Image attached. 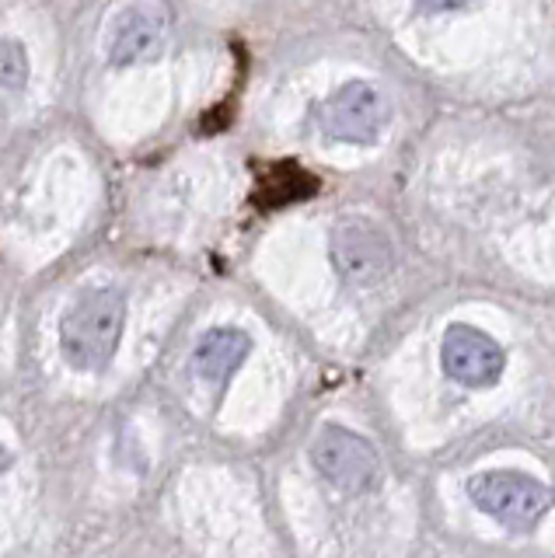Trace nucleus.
<instances>
[{"instance_id":"1","label":"nucleus","mask_w":555,"mask_h":558,"mask_svg":"<svg viewBox=\"0 0 555 558\" xmlns=\"http://www.w3.org/2000/svg\"><path fill=\"white\" fill-rule=\"evenodd\" d=\"M126 328V296L101 287L81 293L60 322V349L77 371H106Z\"/></svg>"},{"instance_id":"2","label":"nucleus","mask_w":555,"mask_h":558,"mask_svg":"<svg viewBox=\"0 0 555 558\" xmlns=\"http://www.w3.org/2000/svg\"><path fill=\"white\" fill-rule=\"evenodd\" d=\"M468 499L475 502V510L510 531H534L552 506V493L545 482L507 468L475 475L468 482Z\"/></svg>"},{"instance_id":"3","label":"nucleus","mask_w":555,"mask_h":558,"mask_svg":"<svg viewBox=\"0 0 555 558\" xmlns=\"http://www.w3.org/2000/svg\"><path fill=\"white\" fill-rule=\"evenodd\" d=\"M311 464L318 475L346 496L371 493L381 478V458L360 433L346 426H322L311 440Z\"/></svg>"},{"instance_id":"4","label":"nucleus","mask_w":555,"mask_h":558,"mask_svg":"<svg viewBox=\"0 0 555 558\" xmlns=\"http://www.w3.org/2000/svg\"><path fill=\"white\" fill-rule=\"evenodd\" d=\"M318 122L339 144H377L391 122V105L371 81H350L322 101Z\"/></svg>"},{"instance_id":"5","label":"nucleus","mask_w":555,"mask_h":558,"mask_svg":"<svg viewBox=\"0 0 555 558\" xmlns=\"http://www.w3.org/2000/svg\"><path fill=\"white\" fill-rule=\"evenodd\" d=\"M328 255H333V266L342 283L360 287V290L385 283L395 266V252H391L388 234L367 220L339 223L333 238H328Z\"/></svg>"},{"instance_id":"6","label":"nucleus","mask_w":555,"mask_h":558,"mask_svg":"<svg viewBox=\"0 0 555 558\" xmlns=\"http://www.w3.org/2000/svg\"><path fill=\"white\" fill-rule=\"evenodd\" d=\"M171 39V14L165 4H130L109 25L106 52L112 66L158 60Z\"/></svg>"},{"instance_id":"7","label":"nucleus","mask_w":555,"mask_h":558,"mask_svg":"<svg viewBox=\"0 0 555 558\" xmlns=\"http://www.w3.org/2000/svg\"><path fill=\"white\" fill-rule=\"evenodd\" d=\"M441 366L450 380L461 388H493V384L507 371V353L499 342L472 325H450L441 342Z\"/></svg>"},{"instance_id":"8","label":"nucleus","mask_w":555,"mask_h":558,"mask_svg":"<svg viewBox=\"0 0 555 558\" xmlns=\"http://www.w3.org/2000/svg\"><path fill=\"white\" fill-rule=\"evenodd\" d=\"M249 353H252V339L241 328H210L193 349V371L206 384L224 388L241 371Z\"/></svg>"},{"instance_id":"9","label":"nucleus","mask_w":555,"mask_h":558,"mask_svg":"<svg viewBox=\"0 0 555 558\" xmlns=\"http://www.w3.org/2000/svg\"><path fill=\"white\" fill-rule=\"evenodd\" d=\"M318 179L311 171H304L298 161H273L258 171L255 179V206L276 209V206H290L301 199H315L318 196Z\"/></svg>"},{"instance_id":"10","label":"nucleus","mask_w":555,"mask_h":558,"mask_svg":"<svg viewBox=\"0 0 555 558\" xmlns=\"http://www.w3.org/2000/svg\"><path fill=\"white\" fill-rule=\"evenodd\" d=\"M25 81H28L25 46L14 43V39H0V87H8V92H19Z\"/></svg>"},{"instance_id":"11","label":"nucleus","mask_w":555,"mask_h":558,"mask_svg":"<svg viewBox=\"0 0 555 558\" xmlns=\"http://www.w3.org/2000/svg\"><path fill=\"white\" fill-rule=\"evenodd\" d=\"M11 461H14V458H11V450L0 447V471H8V468H11Z\"/></svg>"}]
</instances>
